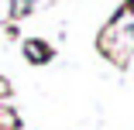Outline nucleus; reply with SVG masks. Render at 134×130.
<instances>
[{
	"instance_id": "2",
	"label": "nucleus",
	"mask_w": 134,
	"mask_h": 130,
	"mask_svg": "<svg viewBox=\"0 0 134 130\" xmlns=\"http://www.w3.org/2000/svg\"><path fill=\"white\" fill-rule=\"evenodd\" d=\"M124 38H127V41H134V24H127V28H124Z\"/></svg>"
},
{
	"instance_id": "3",
	"label": "nucleus",
	"mask_w": 134,
	"mask_h": 130,
	"mask_svg": "<svg viewBox=\"0 0 134 130\" xmlns=\"http://www.w3.org/2000/svg\"><path fill=\"white\" fill-rule=\"evenodd\" d=\"M131 10H134V7H131Z\"/></svg>"
},
{
	"instance_id": "1",
	"label": "nucleus",
	"mask_w": 134,
	"mask_h": 130,
	"mask_svg": "<svg viewBox=\"0 0 134 130\" xmlns=\"http://www.w3.org/2000/svg\"><path fill=\"white\" fill-rule=\"evenodd\" d=\"M24 55L31 62H48L52 58V48H45L41 41H24Z\"/></svg>"
}]
</instances>
